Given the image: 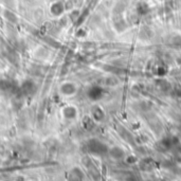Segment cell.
Wrapping results in <instances>:
<instances>
[{"instance_id":"6da1fadb","label":"cell","mask_w":181,"mask_h":181,"mask_svg":"<svg viewBox=\"0 0 181 181\" xmlns=\"http://www.w3.org/2000/svg\"><path fill=\"white\" fill-rule=\"evenodd\" d=\"M22 89H23V92H25V93H28V94L34 93V92L36 91L35 85H34V83L31 81H27L25 83H23Z\"/></svg>"},{"instance_id":"7a4b0ae2","label":"cell","mask_w":181,"mask_h":181,"mask_svg":"<svg viewBox=\"0 0 181 181\" xmlns=\"http://www.w3.org/2000/svg\"><path fill=\"white\" fill-rule=\"evenodd\" d=\"M10 83L6 81H0V89L1 90H8L10 88Z\"/></svg>"}]
</instances>
